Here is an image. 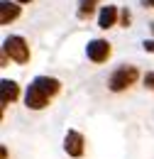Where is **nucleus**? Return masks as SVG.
Wrapping results in <instances>:
<instances>
[{"label":"nucleus","instance_id":"obj_1","mask_svg":"<svg viewBox=\"0 0 154 159\" xmlns=\"http://www.w3.org/2000/svg\"><path fill=\"white\" fill-rule=\"evenodd\" d=\"M137 79H139L137 66H132V64H122V66H117L115 71H113V76L108 79V88H110L113 93H122V91H127L130 86H135Z\"/></svg>","mask_w":154,"mask_h":159},{"label":"nucleus","instance_id":"obj_2","mask_svg":"<svg viewBox=\"0 0 154 159\" xmlns=\"http://www.w3.org/2000/svg\"><path fill=\"white\" fill-rule=\"evenodd\" d=\"M2 52L10 57L12 61H17V64H27L29 61V47H27V42L22 39V37H7V39L2 42Z\"/></svg>","mask_w":154,"mask_h":159},{"label":"nucleus","instance_id":"obj_3","mask_svg":"<svg viewBox=\"0 0 154 159\" xmlns=\"http://www.w3.org/2000/svg\"><path fill=\"white\" fill-rule=\"evenodd\" d=\"M64 152L74 159H81L86 154V139H83V135L78 130H69L64 135Z\"/></svg>","mask_w":154,"mask_h":159},{"label":"nucleus","instance_id":"obj_4","mask_svg":"<svg viewBox=\"0 0 154 159\" xmlns=\"http://www.w3.org/2000/svg\"><path fill=\"white\" fill-rule=\"evenodd\" d=\"M49 96L39 88L37 83H29L27 86V91H25V105L29 108V110H44L47 105H49Z\"/></svg>","mask_w":154,"mask_h":159},{"label":"nucleus","instance_id":"obj_5","mask_svg":"<svg viewBox=\"0 0 154 159\" xmlns=\"http://www.w3.org/2000/svg\"><path fill=\"white\" fill-rule=\"evenodd\" d=\"M86 54H88V59L93 61V64H103V61H108V57H110V44L105 39H93V42H88Z\"/></svg>","mask_w":154,"mask_h":159},{"label":"nucleus","instance_id":"obj_6","mask_svg":"<svg viewBox=\"0 0 154 159\" xmlns=\"http://www.w3.org/2000/svg\"><path fill=\"white\" fill-rule=\"evenodd\" d=\"M17 98H20L17 81L2 79V81H0V103H2V108H5V105H10V103H15Z\"/></svg>","mask_w":154,"mask_h":159},{"label":"nucleus","instance_id":"obj_7","mask_svg":"<svg viewBox=\"0 0 154 159\" xmlns=\"http://www.w3.org/2000/svg\"><path fill=\"white\" fill-rule=\"evenodd\" d=\"M32 83H37V86L47 93V96H49V98H54L59 91H61V81L54 79V76H37Z\"/></svg>","mask_w":154,"mask_h":159},{"label":"nucleus","instance_id":"obj_8","mask_svg":"<svg viewBox=\"0 0 154 159\" xmlns=\"http://www.w3.org/2000/svg\"><path fill=\"white\" fill-rule=\"evenodd\" d=\"M20 17V5L17 2H10V0H2L0 2V22L2 25H10L12 20Z\"/></svg>","mask_w":154,"mask_h":159},{"label":"nucleus","instance_id":"obj_9","mask_svg":"<svg viewBox=\"0 0 154 159\" xmlns=\"http://www.w3.org/2000/svg\"><path fill=\"white\" fill-rule=\"evenodd\" d=\"M115 20H117V7H115V5H105V7H100V17H98V27H100V30L113 27Z\"/></svg>","mask_w":154,"mask_h":159},{"label":"nucleus","instance_id":"obj_10","mask_svg":"<svg viewBox=\"0 0 154 159\" xmlns=\"http://www.w3.org/2000/svg\"><path fill=\"white\" fill-rule=\"evenodd\" d=\"M96 5H98V0H78V17L81 20L91 17L93 10H96Z\"/></svg>","mask_w":154,"mask_h":159},{"label":"nucleus","instance_id":"obj_11","mask_svg":"<svg viewBox=\"0 0 154 159\" xmlns=\"http://www.w3.org/2000/svg\"><path fill=\"white\" fill-rule=\"evenodd\" d=\"M144 86H147L149 91H154V71H147V74H144Z\"/></svg>","mask_w":154,"mask_h":159},{"label":"nucleus","instance_id":"obj_12","mask_svg":"<svg viewBox=\"0 0 154 159\" xmlns=\"http://www.w3.org/2000/svg\"><path fill=\"white\" fill-rule=\"evenodd\" d=\"M120 22H122V27H127V25L132 22V15H130V10H122V17H120Z\"/></svg>","mask_w":154,"mask_h":159},{"label":"nucleus","instance_id":"obj_13","mask_svg":"<svg viewBox=\"0 0 154 159\" xmlns=\"http://www.w3.org/2000/svg\"><path fill=\"white\" fill-rule=\"evenodd\" d=\"M142 47H144V52H154V42H152V39H144V44H142Z\"/></svg>","mask_w":154,"mask_h":159},{"label":"nucleus","instance_id":"obj_14","mask_svg":"<svg viewBox=\"0 0 154 159\" xmlns=\"http://www.w3.org/2000/svg\"><path fill=\"white\" fill-rule=\"evenodd\" d=\"M144 5H149V7H154V0H142Z\"/></svg>","mask_w":154,"mask_h":159},{"label":"nucleus","instance_id":"obj_15","mask_svg":"<svg viewBox=\"0 0 154 159\" xmlns=\"http://www.w3.org/2000/svg\"><path fill=\"white\" fill-rule=\"evenodd\" d=\"M17 2H29V0H17Z\"/></svg>","mask_w":154,"mask_h":159},{"label":"nucleus","instance_id":"obj_16","mask_svg":"<svg viewBox=\"0 0 154 159\" xmlns=\"http://www.w3.org/2000/svg\"><path fill=\"white\" fill-rule=\"evenodd\" d=\"M152 30H154V25H152Z\"/></svg>","mask_w":154,"mask_h":159}]
</instances>
